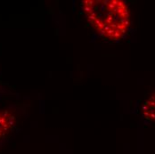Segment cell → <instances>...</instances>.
<instances>
[{"mask_svg":"<svg viewBox=\"0 0 155 154\" xmlns=\"http://www.w3.org/2000/svg\"><path fill=\"white\" fill-rule=\"evenodd\" d=\"M82 11L101 37L110 41L122 39L131 26V13L124 0H83Z\"/></svg>","mask_w":155,"mask_h":154,"instance_id":"cell-1","label":"cell"},{"mask_svg":"<svg viewBox=\"0 0 155 154\" xmlns=\"http://www.w3.org/2000/svg\"><path fill=\"white\" fill-rule=\"evenodd\" d=\"M16 116L8 110H0V140L6 136L15 126Z\"/></svg>","mask_w":155,"mask_h":154,"instance_id":"cell-2","label":"cell"},{"mask_svg":"<svg viewBox=\"0 0 155 154\" xmlns=\"http://www.w3.org/2000/svg\"><path fill=\"white\" fill-rule=\"evenodd\" d=\"M141 112L146 120L155 123V92L143 102Z\"/></svg>","mask_w":155,"mask_h":154,"instance_id":"cell-3","label":"cell"}]
</instances>
